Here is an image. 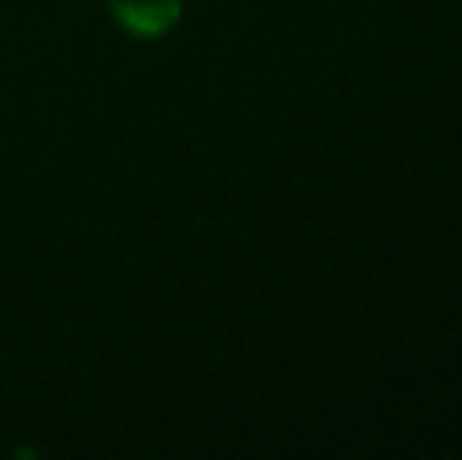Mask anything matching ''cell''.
<instances>
[{
    "mask_svg": "<svg viewBox=\"0 0 462 460\" xmlns=\"http://www.w3.org/2000/svg\"><path fill=\"white\" fill-rule=\"evenodd\" d=\"M123 32L133 38H161L180 23L183 0H107Z\"/></svg>",
    "mask_w": 462,
    "mask_h": 460,
    "instance_id": "cell-1",
    "label": "cell"
}]
</instances>
